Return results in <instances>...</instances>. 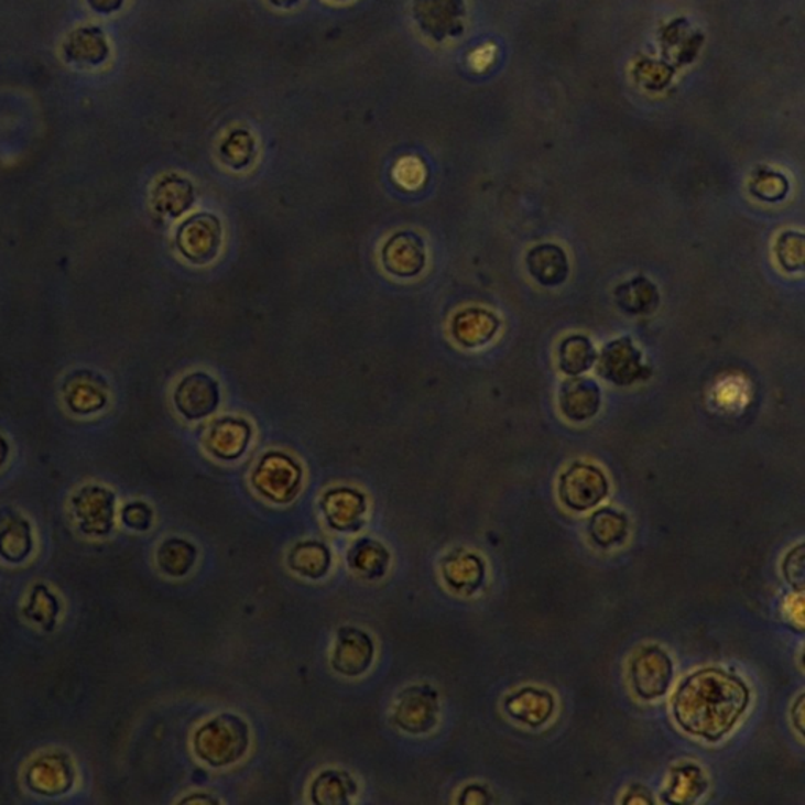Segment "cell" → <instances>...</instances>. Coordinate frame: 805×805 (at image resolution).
I'll use <instances>...</instances> for the list:
<instances>
[{"label":"cell","mask_w":805,"mask_h":805,"mask_svg":"<svg viewBox=\"0 0 805 805\" xmlns=\"http://www.w3.org/2000/svg\"><path fill=\"white\" fill-rule=\"evenodd\" d=\"M501 322L487 308L470 307L455 315L452 336L463 348L487 347L498 334Z\"/></svg>","instance_id":"13"},{"label":"cell","mask_w":805,"mask_h":805,"mask_svg":"<svg viewBox=\"0 0 805 805\" xmlns=\"http://www.w3.org/2000/svg\"><path fill=\"white\" fill-rule=\"evenodd\" d=\"M436 694L415 687L406 690L396 707V720L406 731H428L436 722Z\"/></svg>","instance_id":"20"},{"label":"cell","mask_w":805,"mask_h":805,"mask_svg":"<svg viewBox=\"0 0 805 805\" xmlns=\"http://www.w3.org/2000/svg\"><path fill=\"white\" fill-rule=\"evenodd\" d=\"M66 57L73 64L97 66L109 53L105 33L98 28H83L69 36L65 44Z\"/></svg>","instance_id":"22"},{"label":"cell","mask_w":805,"mask_h":805,"mask_svg":"<svg viewBox=\"0 0 805 805\" xmlns=\"http://www.w3.org/2000/svg\"><path fill=\"white\" fill-rule=\"evenodd\" d=\"M272 3H274L275 7H281V9H289V7L296 6L300 0H271Z\"/></svg>","instance_id":"41"},{"label":"cell","mask_w":805,"mask_h":805,"mask_svg":"<svg viewBox=\"0 0 805 805\" xmlns=\"http://www.w3.org/2000/svg\"><path fill=\"white\" fill-rule=\"evenodd\" d=\"M88 2H90V6L95 10L101 11V13H112V11L120 9L123 0H88Z\"/></svg>","instance_id":"40"},{"label":"cell","mask_w":805,"mask_h":805,"mask_svg":"<svg viewBox=\"0 0 805 805\" xmlns=\"http://www.w3.org/2000/svg\"><path fill=\"white\" fill-rule=\"evenodd\" d=\"M598 371L605 380L620 388L643 381L650 374L649 367L643 366L642 352L634 347L631 337L617 338L602 348Z\"/></svg>","instance_id":"6"},{"label":"cell","mask_w":805,"mask_h":805,"mask_svg":"<svg viewBox=\"0 0 805 805\" xmlns=\"http://www.w3.org/2000/svg\"><path fill=\"white\" fill-rule=\"evenodd\" d=\"M175 241L186 260L204 266L218 259L222 246V224L211 213H198L178 227Z\"/></svg>","instance_id":"4"},{"label":"cell","mask_w":805,"mask_h":805,"mask_svg":"<svg viewBox=\"0 0 805 805\" xmlns=\"http://www.w3.org/2000/svg\"><path fill=\"white\" fill-rule=\"evenodd\" d=\"M66 406L73 413L88 415L98 413L108 402L106 385L97 374L80 371L66 381L64 389Z\"/></svg>","instance_id":"19"},{"label":"cell","mask_w":805,"mask_h":805,"mask_svg":"<svg viewBox=\"0 0 805 805\" xmlns=\"http://www.w3.org/2000/svg\"><path fill=\"white\" fill-rule=\"evenodd\" d=\"M294 555H296V564H294L296 566L294 568L300 569L304 575L316 576L323 573V569H326L327 555L323 547L308 544V546L294 551Z\"/></svg>","instance_id":"33"},{"label":"cell","mask_w":805,"mask_h":805,"mask_svg":"<svg viewBox=\"0 0 805 805\" xmlns=\"http://www.w3.org/2000/svg\"><path fill=\"white\" fill-rule=\"evenodd\" d=\"M73 509L86 534L105 535L113 524L116 498L106 488L91 485L77 492L73 499Z\"/></svg>","instance_id":"10"},{"label":"cell","mask_w":805,"mask_h":805,"mask_svg":"<svg viewBox=\"0 0 805 805\" xmlns=\"http://www.w3.org/2000/svg\"><path fill=\"white\" fill-rule=\"evenodd\" d=\"M413 13L418 28L436 42L461 32V0H414Z\"/></svg>","instance_id":"9"},{"label":"cell","mask_w":805,"mask_h":805,"mask_svg":"<svg viewBox=\"0 0 805 805\" xmlns=\"http://www.w3.org/2000/svg\"><path fill=\"white\" fill-rule=\"evenodd\" d=\"M174 402L187 421H200L215 414L220 404L219 382L204 371L187 374L176 385Z\"/></svg>","instance_id":"7"},{"label":"cell","mask_w":805,"mask_h":805,"mask_svg":"<svg viewBox=\"0 0 805 805\" xmlns=\"http://www.w3.org/2000/svg\"><path fill=\"white\" fill-rule=\"evenodd\" d=\"M124 523L130 527L143 531L150 523V512L143 503H131L123 512Z\"/></svg>","instance_id":"37"},{"label":"cell","mask_w":805,"mask_h":805,"mask_svg":"<svg viewBox=\"0 0 805 805\" xmlns=\"http://www.w3.org/2000/svg\"><path fill=\"white\" fill-rule=\"evenodd\" d=\"M529 274L535 279L540 285L554 289L566 282L569 275L568 257L564 249L557 244H539L532 248L525 259Z\"/></svg>","instance_id":"16"},{"label":"cell","mask_w":805,"mask_h":805,"mask_svg":"<svg viewBox=\"0 0 805 805\" xmlns=\"http://www.w3.org/2000/svg\"><path fill=\"white\" fill-rule=\"evenodd\" d=\"M395 178L399 180L400 185L407 187V189H414V187L421 186L425 178V168L421 161L415 157H404L400 161L395 168Z\"/></svg>","instance_id":"36"},{"label":"cell","mask_w":805,"mask_h":805,"mask_svg":"<svg viewBox=\"0 0 805 805\" xmlns=\"http://www.w3.org/2000/svg\"><path fill=\"white\" fill-rule=\"evenodd\" d=\"M385 271L402 279L417 278L426 266L425 241L415 231H399L382 248Z\"/></svg>","instance_id":"8"},{"label":"cell","mask_w":805,"mask_h":805,"mask_svg":"<svg viewBox=\"0 0 805 805\" xmlns=\"http://www.w3.org/2000/svg\"><path fill=\"white\" fill-rule=\"evenodd\" d=\"M373 660V643L366 632L345 630L338 635L333 663L338 672L345 675H359L369 668Z\"/></svg>","instance_id":"21"},{"label":"cell","mask_w":805,"mask_h":805,"mask_svg":"<svg viewBox=\"0 0 805 805\" xmlns=\"http://www.w3.org/2000/svg\"><path fill=\"white\" fill-rule=\"evenodd\" d=\"M248 749V727L237 716H219L202 727L196 737V751L200 759L224 766L241 759Z\"/></svg>","instance_id":"2"},{"label":"cell","mask_w":805,"mask_h":805,"mask_svg":"<svg viewBox=\"0 0 805 805\" xmlns=\"http://www.w3.org/2000/svg\"><path fill=\"white\" fill-rule=\"evenodd\" d=\"M196 189L185 176L167 175L156 183L152 193L154 211L165 218H180L193 208Z\"/></svg>","instance_id":"17"},{"label":"cell","mask_w":805,"mask_h":805,"mask_svg":"<svg viewBox=\"0 0 805 805\" xmlns=\"http://www.w3.org/2000/svg\"><path fill=\"white\" fill-rule=\"evenodd\" d=\"M617 305L630 315H646L656 311L660 293L656 285L646 278H635L621 283L616 290Z\"/></svg>","instance_id":"23"},{"label":"cell","mask_w":805,"mask_h":805,"mask_svg":"<svg viewBox=\"0 0 805 805\" xmlns=\"http://www.w3.org/2000/svg\"><path fill=\"white\" fill-rule=\"evenodd\" d=\"M777 262L788 272L804 270V235L799 231H784L775 242Z\"/></svg>","instance_id":"31"},{"label":"cell","mask_w":805,"mask_h":805,"mask_svg":"<svg viewBox=\"0 0 805 805\" xmlns=\"http://www.w3.org/2000/svg\"><path fill=\"white\" fill-rule=\"evenodd\" d=\"M630 532V523L623 513L605 509L595 513L590 520V536L598 546L610 547L624 542Z\"/></svg>","instance_id":"27"},{"label":"cell","mask_w":805,"mask_h":805,"mask_svg":"<svg viewBox=\"0 0 805 805\" xmlns=\"http://www.w3.org/2000/svg\"><path fill=\"white\" fill-rule=\"evenodd\" d=\"M503 707L510 718L532 729H539L553 718L555 700L547 690L524 687L518 693L510 694Z\"/></svg>","instance_id":"14"},{"label":"cell","mask_w":805,"mask_h":805,"mask_svg":"<svg viewBox=\"0 0 805 805\" xmlns=\"http://www.w3.org/2000/svg\"><path fill=\"white\" fill-rule=\"evenodd\" d=\"M631 683L643 700H656L667 693L674 679V663L660 646H645L632 657Z\"/></svg>","instance_id":"5"},{"label":"cell","mask_w":805,"mask_h":805,"mask_svg":"<svg viewBox=\"0 0 805 805\" xmlns=\"http://www.w3.org/2000/svg\"><path fill=\"white\" fill-rule=\"evenodd\" d=\"M444 575L452 588L461 594H472L483 583L485 568L477 555L459 554L444 566Z\"/></svg>","instance_id":"26"},{"label":"cell","mask_w":805,"mask_h":805,"mask_svg":"<svg viewBox=\"0 0 805 805\" xmlns=\"http://www.w3.org/2000/svg\"><path fill=\"white\" fill-rule=\"evenodd\" d=\"M344 779L337 774L327 773L322 775L316 782L314 795L318 796L319 803H345L347 801L348 788L344 785Z\"/></svg>","instance_id":"34"},{"label":"cell","mask_w":805,"mask_h":805,"mask_svg":"<svg viewBox=\"0 0 805 805\" xmlns=\"http://www.w3.org/2000/svg\"><path fill=\"white\" fill-rule=\"evenodd\" d=\"M29 785L42 795H61L73 784V768L62 753L43 755L28 773Z\"/></svg>","instance_id":"18"},{"label":"cell","mask_w":805,"mask_h":805,"mask_svg":"<svg viewBox=\"0 0 805 805\" xmlns=\"http://www.w3.org/2000/svg\"><path fill=\"white\" fill-rule=\"evenodd\" d=\"M785 579L796 588V591H804V546L793 547L782 564Z\"/></svg>","instance_id":"35"},{"label":"cell","mask_w":805,"mask_h":805,"mask_svg":"<svg viewBox=\"0 0 805 805\" xmlns=\"http://www.w3.org/2000/svg\"><path fill=\"white\" fill-rule=\"evenodd\" d=\"M597 349L586 336L566 337L558 347V367L569 377H579L586 373L597 362Z\"/></svg>","instance_id":"24"},{"label":"cell","mask_w":805,"mask_h":805,"mask_svg":"<svg viewBox=\"0 0 805 805\" xmlns=\"http://www.w3.org/2000/svg\"><path fill=\"white\" fill-rule=\"evenodd\" d=\"M609 481L601 469L587 463H575L558 480V498L575 512H588L605 501Z\"/></svg>","instance_id":"3"},{"label":"cell","mask_w":805,"mask_h":805,"mask_svg":"<svg viewBox=\"0 0 805 805\" xmlns=\"http://www.w3.org/2000/svg\"><path fill=\"white\" fill-rule=\"evenodd\" d=\"M220 154H222L224 163L235 171L248 167L255 156V141H253L251 132L244 130L231 132L220 146Z\"/></svg>","instance_id":"29"},{"label":"cell","mask_w":805,"mask_h":805,"mask_svg":"<svg viewBox=\"0 0 805 805\" xmlns=\"http://www.w3.org/2000/svg\"><path fill=\"white\" fill-rule=\"evenodd\" d=\"M708 782L700 768L685 764L672 771L671 785L665 793V801L671 804H689L704 795Z\"/></svg>","instance_id":"25"},{"label":"cell","mask_w":805,"mask_h":805,"mask_svg":"<svg viewBox=\"0 0 805 805\" xmlns=\"http://www.w3.org/2000/svg\"><path fill=\"white\" fill-rule=\"evenodd\" d=\"M788 182L785 176L775 172H760L753 180L751 191L753 196L764 202L784 200L788 194Z\"/></svg>","instance_id":"32"},{"label":"cell","mask_w":805,"mask_h":805,"mask_svg":"<svg viewBox=\"0 0 805 805\" xmlns=\"http://www.w3.org/2000/svg\"><path fill=\"white\" fill-rule=\"evenodd\" d=\"M337 2H344V0H337Z\"/></svg>","instance_id":"43"},{"label":"cell","mask_w":805,"mask_h":805,"mask_svg":"<svg viewBox=\"0 0 805 805\" xmlns=\"http://www.w3.org/2000/svg\"><path fill=\"white\" fill-rule=\"evenodd\" d=\"M32 536L28 523L22 520L11 521L0 532V554L10 562H20L31 553Z\"/></svg>","instance_id":"28"},{"label":"cell","mask_w":805,"mask_h":805,"mask_svg":"<svg viewBox=\"0 0 805 805\" xmlns=\"http://www.w3.org/2000/svg\"><path fill=\"white\" fill-rule=\"evenodd\" d=\"M793 726L801 735L804 733V696H799L792 709Z\"/></svg>","instance_id":"39"},{"label":"cell","mask_w":805,"mask_h":805,"mask_svg":"<svg viewBox=\"0 0 805 805\" xmlns=\"http://www.w3.org/2000/svg\"><path fill=\"white\" fill-rule=\"evenodd\" d=\"M252 428L242 418L226 417L215 422L207 436L208 450L220 459H237L248 450Z\"/></svg>","instance_id":"15"},{"label":"cell","mask_w":805,"mask_h":805,"mask_svg":"<svg viewBox=\"0 0 805 805\" xmlns=\"http://www.w3.org/2000/svg\"><path fill=\"white\" fill-rule=\"evenodd\" d=\"M7 457V446L6 443H3L2 437H0V466L3 465V461H6Z\"/></svg>","instance_id":"42"},{"label":"cell","mask_w":805,"mask_h":805,"mask_svg":"<svg viewBox=\"0 0 805 805\" xmlns=\"http://www.w3.org/2000/svg\"><path fill=\"white\" fill-rule=\"evenodd\" d=\"M194 550L191 544L182 542V540H168L161 546L157 561L161 568L172 576L185 575L194 562Z\"/></svg>","instance_id":"30"},{"label":"cell","mask_w":805,"mask_h":805,"mask_svg":"<svg viewBox=\"0 0 805 805\" xmlns=\"http://www.w3.org/2000/svg\"><path fill=\"white\" fill-rule=\"evenodd\" d=\"M749 700L751 693L738 676L718 667L701 668L676 690L674 716L686 733L718 742L740 722Z\"/></svg>","instance_id":"1"},{"label":"cell","mask_w":805,"mask_h":805,"mask_svg":"<svg viewBox=\"0 0 805 805\" xmlns=\"http://www.w3.org/2000/svg\"><path fill=\"white\" fill-rule=\"evenodd\" d=\"M558 407L568 421H590L601 407V389L591 378L573 377L558 389Z\"/></svg>","instance_id":"12"},{"label":"cell","mask_w":805,"mask_h":805,"mask_svg":"<svg viewBox=\"0 0 805 805\" xmlns=\"http://www.w3.org/2000/svg\"><path fill=\"white\" fill-rule=\"evenodd\" d=\"M653 799L650 793L646 792L643 786H632L630 792L627 793V797L623 799V804H652Z\"/></svg>","instance_id":"38"},{"label":"cell","mask_w":805,"mask_h":805,"mask_svg":"<svg viewBox=\"0 0 805 805\" xmlns=\"http://www.w3.org/2000/svg\"><path fill=\"white\" fill-rule=\"evenodd\" d=\"M300 481V466L292 458L282 454L266 455L253 474L255 487L275 501H285L297 490Z\"/></svg>","instance_id":"11"}]
</instances>
